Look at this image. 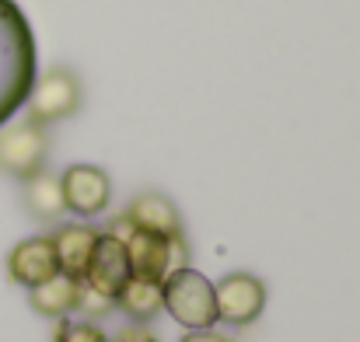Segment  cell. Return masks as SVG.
Listing matches in <instances>:
<instances>
[{
  "label": "cell",
  "mask_w": 360,
  "mask_h": 342,
  "mask_svg": "<svg viewBox=\"0 0 360 342\" xmlns=\"http://www.w3.org/2000/svg\"><path fill=\"white\" fill-rule=\"evenodd\" d=\"M39 56L25 11L14 0H0V126H7L35 84Z\"/></svg>",
  "instance_id": "1"
},
{
  "label": "cell",
  "mask_w": 360,
  "mask_h": 342,
  "mask_svg": "<svg viewBox=\"0 0 360 342\" xmlns=\"http://www.w3.org/2000/svg\"><path fill=\"white\" fill-rule=\"evenodd\" d=\"M109 234L120 237L122 248H126V258H129V276L136 279H150V283H165V276L179 265H189V244H175L161 234H150V230L133 228L126 221V213H120L112 224H109Z\"/></svg>",
  "instance_id": "2"
},
{
  "label": "cell",
  "mask_w": 360,
  "mask_h": 342,
  "mask_svg": "<svg viewBox=\"0 0 360 342\" xmlns=\"http://www.w3.org/2000/svg\"><path fill=\"white\" fill-rule=\"evenodd\" d=\"M161 304L165 311L186 329V332H200V329H214L217 325V304H214V283L193 269V265H179L165 276L161 283Z\"/></svg>",
  "instance_id": "3"
},
{
  "label": "cell",
  "mask_w": 360,
  "mask_h": 342,
  "mask_svg": "<svg viewBox=\"0 0 360 342\" xmlns=\"http://www.w3.org/2000/svg\"><path fill=\"white\" fill-rule=\"evenodd\" d=\"M81 102H84L81 77L70 67H49L46 74H35V84L25 98V109H28V122L53 126V122L70 119L81 109Z\"/></svg>",
  "instance_id": "4"
},
{
  "label": "cell",
  "mask_w": 360,
  "mask_h": 342,
  "mask_svg": "<svg viewBox=\"0 0 360 342\" xmlns=\"http://www.w3.org/2000/svg\"><path fill=\"white\" fill-rule=\"evenodd\" d=\"M46 157H49L46 126H35L28 119L14 126H0V171L4 175L25 182L46 168Z\"/></svg>",
  "instance_id": "5"
},
{
  "label": "cell",
  "mask_w": 360,
  "mask_h": 342,
  "mask_svg": "<svg viewBox=\"0 0 360 342\" xmlns=\"http://www.w3.org/2000/svg\"><path fill=\"white\" fill-rule=\"evenodd\" d=\"M214 304H217V322L231 329H248L266 311V283L252 272H228L224 279L214 283Z\"/></svg>",
  "instance_id": "6"
},
{
  "label": "cell",
  "mask_w": 360,
  "mask_h": 342,
  "mask_svg": "<svg viewBox=\"0 0 360 342\" xmlns=\"http://www.w3.org/2000/svg\"><path fill=\"white\" fill-rule=\"evenodd\" d=\"M60 189H63V206L74 217H98L109 210V199H112V178L98 164L63 168Z\"/></svg>",
  "instance_id": "7"
},
{
  "label": "cell",
  "mask_w": 360,
  "mask_h": 342,
  "mask_svg": "<svg viewBox=\"0 0 360 342\" xmlns=\"http://www.w3.org/2000/svg\"><path fill=\"white\" fill-rule=\"evenodd\" d=\"M60 272V258H56V244H53V234H35V237H25L18 241L11 251H7V276L11 283L32 290L46 279H53Z\"/></svg>",
  "instance_id": "8"
},
{
  "label": "cell",
  "mask_w": 360,
  "mask_h": 342,
  "mask_svg": "<svg viewBox=\"0 0 360 342\" xmlns=\"http://www.w3.org/2000/svg\"><path fill=\"white\" fill-rule=\"evenodd\" d=\"M129 279V258H126V248H122L120 237H112L109 230L98 234V244L91 251V262H88V272H84V290L98 294V297H109L116 304V294L122 290V283Z\"/></svg>",
  "instance_id": "9"
},
{
  "label": "cell",
  "mask_w": 360,
  "mask_h": 342,
  "mask_svg": "<svg viewBox=\"0 0 360 342\" xmlns=\"http://www.w3.org/2000/svg\"><path fill=\"white\" fill-rule=\"evenodd\" d=\"M122 213H126V221H129L133 228L150 230V234H161V237H168V241H175V244L186 241L179 206H175L165 192H158V189H147V192L133 196L129 206H126Z\"/></svg>",
  "instance_id": "10"
},
{
  "label": "cell",
  "mask_w": 360,
  "mask_h": 342,
  "mask_svg": "<svg viewBox=\"0 0 360 342\" xmlns=\"http://www.w3.org/2000/svg\"><path fill=\"white\" fill-rule=\"evenodd\" d=\"M81 290H84L81 279H74L67 272H56L53 279H46V283L28 290V304H32L35 315L60 322V318H70L81 308Z\"/></svg>",
  "instance_id": "11"
},
{
  "label": "cell",
  "mask_w": 360,
  "mask_h": 342,
  "mask_svg": "<svg viewBox=\"0 0 360 342\" xmlns=\"http://www.w3.org/2000/svg\"><path fill=\"white\" fill-rule=\"evenodd\" d=\"M98 234L102 230L91 228V224H63L53 234V244H56V258H60V272L74 276V279H84L88 272V262H91V251L98 244Z\"/></svg>",
  "instance_id": "12"
},
{
  "label": "cell",
  "mask_w": 360,
  "mask_h": 342,
  "mask_svg": "<svg viewBox=\"0 0 360 342\" xmlns=\"http://www.w3.org/2000/svg\"><path fill=\"white\" fill-rule=\"evenodd\" d=\"M21 185H25V189H21L25 210H28L39 224H56V221L67 213V206H63V189H60V175H53V171L42 168L39 175L25 178Z\"/></svg>",
  "instance_id": "13"
},
{
  "label": "cell",
  "mask_w": 360,
  "mask_h": 342,
  "mask_svg": "<svg viewBox=\"0 0 360 342\" xmlns=\"http://www.w3.org/2000/svg\"><path fill=\"white\" fill-rule=\"evenodd\" d=\"M116 308H120L129 322H136V325L154 322V318L165 311V304H161V283L129 276V279L122 283V290L116 294Z\"/></svg>",
  "instance_id": "14"
},
{
  "label": "cell",
  "mask_w": 360,
  "mask_h": 342,
  "mask_svg": "<svg viewBox=\"0 0 360 342\" xmlns=\"http://www.w3.org/2000/svg\"><path fill=\"white\" fill-rule=\"evenodd\" d=\"M53 342H112L102 325L95 322H70V318H60L56 322V332H53Z\"/></svg>",
  "instance_id": "15"
},
{
  "label": "cell",
  "mask_w": 360,
  "mask_h": 342,
  "mask_svg": "<svg viewBox=\"0 0 360 342\" xmlns=\"http://www.w3.org/2000/svg\"><path fill=\"white\" fill-rule=\"evenodd\" d=\"M179 342H231V336L214 332V329H200V332H186Z\"/></svg>",
  "instance_id": "16"
},
{
  "label": "cell",
  "mask_w": 360,
  "mask_h": 342,
  "mask_svg": "<svg viewBox=\"0 0 360 342\" xmlns=\"http://www.w3.org/2000/svg\"><path fill=\"white\" fill-rule=\"evenodd\" d=\"M112 342H158V339H154L147 329H122V332Z\"/></svg>",
  "instance_id": "17"
}]
</instances>
